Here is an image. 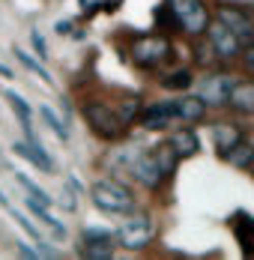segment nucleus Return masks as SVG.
<instances>
[{
    "label": "nucleus",
    "mask_w": 254,
    "mask_h": 260,
    "mask_svg": "<svg viewBox=\"0 0 254 260\" xmlns=\"http://www.w3.org/2000/svg\"><path fill=\"white\" fill-rule=\"evenodd\" d=\"M90 198H93L96 209L108 212V215H126V212L135 209L132 191L117 180H99L93 188H90Z\"/></svg>",
    "instance_id": "f257e3e1"
},
{
    "label": "nucleus",
    "mask_w": 254,
    "mask_h": 260,
    "mask_svg": "<svg viewBox=\"0 0 254 260\" xmlns=\"http://www.w3.org/2000/svg\"><path fill=\"white\" fill-rule=\"evenodd\" d=\"M84 117H87L90 129L96 132L99 138H105V141H117L123 135V129H126V123L120 120V114L111 111L105 102H87L84 105Z\"/></svg>",
    "instance_id": "f03ea898"
},
{
    "label": "nucleus",
    "mask_w": 254,
    "mask_h": 260,
    "mask_svg": "<svg viewBox=\"0 0 254 260\" xmlns=\"http://www.w3.org/2000/svg\"><path fill=\"white\" fill-rule=\"evenodd\" d=\"M171 54H174V45H171L168 36H141V39H135V45H132V60H135L141 69H155V66L165 63Z\"/></svg>",
    "instance_id": "7ed1b4c3"
},
{
    "label": "nucleus",
    "mask_w": 254,
    "mask_h": 260,
    "mask_svg": "<svg viewBox=\"0 0 254 260\" xmlns=\"http://www.w3.org/2000/svg\"><path fill=\"white\" fill-rule=\"evenodd\" d=\"M174 15H177V24L192 33V36H201L209 30V12L203 6V0H168Z\"/></svg>",
    "instance_id": "20e7f679"
},
{
    "label": "nucleus",
    "mask_w": 254,
    "mask_h": 260,
    "mask_svg": "<svg viewBox=\"0 0 254 260\" xmlns=\"http://www.w3.org/2000/svg\"><path fill=\"white\" fill-rule=\"evenodd\" d=\"M152 236H155V224H152L150 215H132L129 221L120 224V245L129 248V251H141V248H147L152 242Z\"/></svg>",
    "instance_id": "39448f33"
},
{
    "label": "nucleus",
    "mask_w": 254,
    "mask_h": 260,
    "mask_svg": "<svg viewBox=\"0 0 254 260\" xmlns=\"http://www.w3.org/2000/svg\"><path fill=\"white\" fill-rule=\"evenodd\" d=\"M209 42H212V51L215 57H221V60H233V57H239L242 51V42H239V36L230 30L225 21H215V24H209Z\"/></svg>",
    "instance_id": "423d86ee"
},
{
    "label": "nucleus",
    "mask_w": 254,
    "mask_h": 260,
    "mask_svg": "<svg viewBox=\"0 0 254 260\" xmlns=\"http://www.w3.org/2000/svg\"><path fill=\"white\" fill-rule=\"evenodd\" d=\"M233 84L236 81L230 78V75H206V78L198 84V96H201L206 105H230V90H233Z\"/></svg>",
    "instance_id": "0eeeda50"
},
{
    "label": "nucleus",
    "mask_w": 254,
    "mask_h": 260,
    "mask_svg": "<svg viewBox=\"0 0 254 260\" xmlns=\"http://www.w3.org/2000/svg\"><path fill=\"white\" fill-rule=\"evenodd\" d=\"M132 174H135V180L141 182V185H147V188H158L162 182L168 180L165 168L158 165V158H155V153H152V150H147V153H141V156L135 158Z\"/></svg>",
    "instance_id": "6e6552de"
},
{
    "label": "nucleus",
    "mask_w": 254,
    "mask_h": 260,
    "mask_svg": "<svg viewBox=\"0 0 254 260\" xmlns=\"http://www.w3.org/2000/svg\"><path fill=\"white\" fill-rule=\"evenodd\" d=\"M179 120L177 114V99L171 102H152L144 114H141V126L150 132H162V129H171V123Z\"/></svg>",
    "instance_id": "1a4fd4ad"
},
{
    "label": "nucleus",
    "mask_w": 254,
    "mask_h": 260,
    "mask_svg": "<svg viewBox=\"0 0 254 260\" xmlns=\"http://www.w3.org/2000/svg\"><path fill=\"white\" fill-rule=\"evenodd\" d=\"M81 257H90V260L114 257V236L108 234V231H84V239H81Z\"/></svg>",
    "instance_id": "9d476101"
},
{
    "label": "nucleus",
    "mask_w": 254,
    "mask_h": 260,
    "mask_svg": "<svg viewBox=\"0 0 254 260\" xmlns=\"http://www.w3.org/2000/svg\"><path fill=\"white\" fill-rule=\"evenodd\" d=\"M218 21H225V24L239 36L242 45H251L254 42V18L248 15V12L233 9V6H221V9H218Z\"/></svg>",
    "instance_id": "9b49d317"
},
{
    "label": "nucleus",
    "mask_w": 254,
    "mask_h": 260,
    "mask_svg": "<svg viewBox=\"0 0 254 260\" xmlns=\"http://www.w3.org/2000/svg\"><path fill=\"white\" fill-rule=\"evenodd\" d=\"M230 231H233L236 242H239L242 257H254V215L236 212V215L230 218Z\"/></svg>",
    "instance_id": "f8f14e48"
},
{
    "label": "nucleus",
    "mask_w": 254,
    "mask_h": 260,
    "mask_svg": "<svg viewBox=\"0 0 254 260\" xmlns=\"http://www.w3.org/2000/svg\"><path fill=\"white\" fill-rule=\"evenodd\" d=\"M12 150H15V156L27 158V161H30L33 168H39L42 174H51V171H54V161H51V156L42 150L39 141H15Z\"/></svg>",
    "instance_id": "ddd939ff"
},
{
    "label": "nucleus",
    "mask_w": 254,
    "mask_h": 260,
    "mask_svg": "<svg viewBox=\"0 0 254 260\" xmlns=\"http://www.w3.org/2000/svg\"><path fill=\"white\" fill-rule=\"evenodd\" d=\"M212 141H215V153L225 158L242 141V129L233 123H218V126H212Z\"/></svg>",
    "instance_id": "4468645a"
},
{
    "label": "nucleus",
    "mask_w": 254,
    "mask_h": 260,
    "mask_svg": "<svg viewBox=\"0 0 254 260\" xmlns=\"http://www.w3.org/2000/svg\"><path fill=\"white\" fill-rule=\"evenodd\" d=\"M230 108L239 114H254V81H236L230 90Z\"/></svg>",
    "instance_id": "2eb2a0df"
},
{
    "label": "nucleus",
    "mask_w": 254,
    "mask_h": 260,
    "mask_svg": "<svg viewBox=\"0 0 254 260\" xmlns=\"http://www.w3.org/2000/svg\"><path fill=\"white\" fill-rule=\"evenodd\" d=\"M168 144L177 150L179 158H188V156H195V153L201 150V141H198L195 129H177L171 138H168Z\"/></svg>",
    "instance_id": "dca6fc26"
},
{
    "label": "nucleus",
    "mask_w": 254,
    "mask_h": 260,
    "mask_svg": "<svg viewBox=\"0 0 254 260\" xmlns=\"http://www.w3.org/2000/svg\"><path fill=\"white\" fill-rule=\"evenodd\" d=\"M177 114L182 123H201L206 117V102L201 96H185V99H177Z\"/></svg>",
    "instance_id": "f3484780"
},
{
    "label": "nucleus",
    "mask_w": 254,
    "mask_h": 260,
    "mask_svg": "<svg viewBox=\"0 0 254 260\" xmlns=\"http://www.w3.org/2000/svg\"><path fill=\"white\" fill-rule=\"evenodd\" d=\"M27 209H30V212L45 224V228H51V234L57 236V239H63V236H66V224H60V221L51 215L48 204H42V201H36V198H27Z\"/></svg>",
    "instance_id": "a211bd4d"
},
{
    "label": "nucleus",
    "mask_w": 254,
    "mask_h": 260,
    "mask_svg": "<svg viewBox=\"0 0 254 260\" xmlns=\"http://www.w3.org/2000/svg\"><path fill=\"white\" fill-rule=\"evenodd\" d=\"M6 102L12 105V111H15V117H18V123H21V129H24V135H27V141H36V138H33V123H30V117H33V114H30V105H27L18 93H12V90L6 93Z\"/></svg>",
    "instance_id": "6ab92c4d"
},
{
    "label": "nucleus",
    "mask_w": 254,
    "mask_h": 260,
    "mask_svg": "<svg viewBox=\"0 0 254 260\" xmlns=\"http://www.w3.org/2000/svg\"><path fill=\"white\" fill-rule=\"evenodd\" d=\"M225 161H228V165H233V168H251V165H254V144L239 141V144L230 150L228 156H225Z\"/></svg>",
    "instance_id": "aec40b11"
},
{
    "label": "nucleus",
    "mask_w": 254,
    "mask_h": 260,
    "mask_svg": "<svg viewBox=\"0 0 254 260\" xmlns=\"http://www.w3.org/2000/svg\"><path fill=\"white\" fill-rule=\"evenodd\" d=\"M15 57H18V63H21L24 69H30L33 75H39V78L45 81V84H54V78H51V72L45 69V66H42V57H39V60H33V57H30L27 51H21V48H15Z\"/></svg>",
    "instance_id": "412c9836"
},
{
    "label": "nucleus",
    "mask_w": 254,
    "mask_h": 260,
    "mask_svg": "<svg viewBox=\"0 0 254 260\" xmlns=\"http://www.w3.org/2000/svg\"><path fill=\"white\" fill-rule=\"evenodd\" d=\"M39 114H42V120L48 123L51 132H54V135H57L60 141H69V126H66V123H63V120H60V117H57V114L51 111L48 105H39Z\"/></svg>",
    "instance_id": "4be33fe9"
},
{
    "label": "nucleus",
    "mask_w": 254,
    "mask_h": 260,
    "mask_svg": "<svg viewBox=\"0 0 254 260\" xmlns=\"http://www.w3.org/2000/svg\"><path fill=\"white\" fill-rule=\"evenodd\" d=\"M162 87L165 90H188L192 87V72L188 69H177V72H171V75L162 78Z\"/></svg>",
    "instance_id": "5701e85b"
},
{
    "label": "nucleus",
    "mask_w": 254,
    "mask_h": 260,
    "mask_svg": "<svg viewBox=\"0 0 254 260\" xmlns=\"http://www.w3.org/2000/svg\"><path fill=\"white\" fill-rule=\"evenodd\" d=\"M15 180H18V185H21V188H27V191H30V198H36V201H42V204H48V207L54 204V201L48 198V191H42V188L30 180L27 174H15Z\"/></svg>",
    "instance_id": "b1692460"
},
{
    "label": "nucleus",
    "mask_w": 254,
    "mask_h": 260,
    "mask_svg": "<svg viewBox=\"0 0 254 260\" xmlns=\"http://www.w3.org/2000/svg\"><path fill=\"white\" fill-rule=\"evenodd\" d=\"M12 218L18 221V228H21V231H24V234L30 236L33 242H42V236H39V228H36V224L27 218V215H21V212H15V209H12Z\"/></svg>",
    "instance_id": "393cba45"
},
{
    "label": "nucleus",
    "mask_w": 254,
    "mask_h": 260,
    "mask_svg": "<svg viewBox=\"0 0 254 260\" xmlns=\"http://www.w3.org/2000/svg\"><path fill=\"white\" fill-rule=\"evenodd\" d=\"M138 111H141V102H138V99H126V102L120 105V111H117V114H120V120L129 126V123L135 120V114H138Z\"/></svg>",
    "instance_id": "a878e982"
},
{
    "label": "nucleus",
    "mask_w": 254,
    "mask_h": 260,
    "mask_svg": "<svg viewBox=\"0 0 254 260\" xmlns=\"http://www.w3.org/2000/svg\"><path fill=\"white\" fill-rule=\"evenodd\" d=\"M30 42H33V48H36V54H39L42 60L48 57V45H45V39L39 36V30H33V33H30Z\"/></svg>",
    "instance_id": "bb28decb"
},
{
    "label": "nucleus",
    "mask_w": 254,
    "mask_h": 260,
    "mask_svg": "<svg viewBox=\"0 0 254 260\" xmlns=\"http://www.w3.org/2000/svg\"><path fill=\"white\" fill-rule=\"evenodd\" d=\"M15 248H18V254H21V257H42V254H39V248H30L24 239H15Z\"/></svg>",
    "instance_id": "cd10ccee"
},
{
    "label": "nucleus",
    "mask_w": 254,
    "mask_h": 260,
    "mask_svg": "<svg viewBox=\"0 0 254 260\" xmlns=\"http://www.w3.org/2000/svg\"><path fill=\"white\" fill-rule=\"evenodd\" d=\"M242 66L254 75V42L251 45H245V51H242Z\"/></svg>",
    "instance_id": "c85d7f7f"
},
{
    "label": "nucleus",
    "mask_w": 254,
    "mask_h": 260,
    "mask_svg": "<svg viewBox=\"0 0 254 260\" xmlns=\"http://www.w3.org/2000/svg\"><path fill=\"white\" fill-rule=\"evenodd\" d=\"M54 30L63 36V33H69V30H72V21H57V27H54Z\"/></svg>",
    "instance_id": "c756f323"
},
{
    "label": "nucleus",
    "mask_w": 254,
    "mask_h": 260,
    "mask_svg": "<svg viewBox=\"0 0 254 260\" xmlns=\"http://www.w3.org/2000/svg\"><path fill=\"white\" fill-rule=\"evenodd\" d=\"M0 78H15V72H12L6 63H0Z\"/></svg>",
    "instance_id": "7c9ffc66"
},
{
    "label": "nucleus",
    "mask_w": 254,
    "mask_h": 260,
    "mask_svg": "<svg viewBox=\"0 0 254 260\" xmlns=\"http://www.w3.org/2000/svg\"><path fill=\"white\" fill-rule=\"evenodd\" d=\"M0 207H9V198H6V191L0 188Z\"/></svg>",
    "instance_id": "2f4dec72"
}]
</instances>
